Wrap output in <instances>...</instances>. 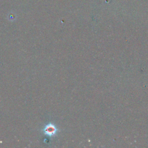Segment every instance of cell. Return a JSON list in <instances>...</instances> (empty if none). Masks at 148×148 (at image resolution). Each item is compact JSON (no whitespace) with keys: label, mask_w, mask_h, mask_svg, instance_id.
<instances>
[{"label":"cell","mask_w":148,"mask_h":148,"mask_svg":"<svg viewBox=\"0 0 148 148\" xmlns=\"http://www.w3.org/2000/svg\"><path fill=\"white\" fill-rule=\"evenodd\" d=\"M56 131H57V130H56V127L53 124L47 125L44 130L45 134H46L47 135H48L49 136L54 135L56 132Z\"/></svg>","instance_id":"1"}]
</instances>
